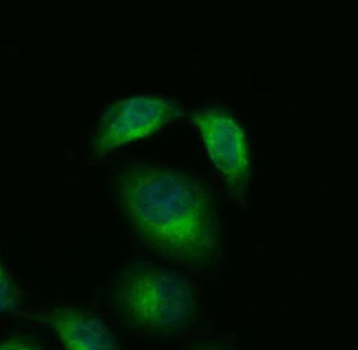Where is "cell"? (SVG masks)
<instances>
[{
	"mask_svg": "<svg viewBox=\"0 0 358 350\" xmlns=\"http://www.w3.org/2000/svg\"><path fill=\"white\" fill-rule=\"evenodd\" d=\"M115 198L132 234L157 258L198 271L219 267L222 223L202 181L171 169L131 164L116 176Z\"/></svg>",
	"mask_w": 358,
	"mask_h": 350,
	"instance_id": "cell-1",
	"label": "cell"
},
{
	"mask_svg": "<svg viewBox=\"0 0 358 350\" xmlns=\"http://www.w3.org/2000/svg\"><path fill=\"white\" fill-rule=\"evenodd\" d=\"M108 304L124 326L157 339L187 332L199 313L198 292L190 277L145 262L120 270L108 288Z\"/></svg>",
	"mask_w": 358,
	"mask_h": 350,
	"instance_id": "cell-2",
	"label": "cell"
},
{
	"mask_svg": "<svg viewBox=\"0 0 358 350\" xmlns=\"http://www.w3.org/2000/svg\"><path fill=\"white\" fill-rule=\"evenodd\" d=\"M191 119L222 176L227 194L236 203L246 204L252 172L243 128L232 115L217 108L193 111Z\"/></svg>",
	"mask_w": 358,
	"mask_h": 350,
	"instance_id": "cell-3",
	"label": "cell"
},
{
	"mask_svg": "<svg viewBox=\"0 0 358 350\" xmlns=\"http://www.w3.org/2000/svg\"><path fill=\"white\" fill-rule=\"evenodd\" d=\"M182 108L158 96H134L111 104L104 112L94 140L95 154L106 155L120 146L148 138L180 118Z\"/></svg>",
	"mask_w": 358,
	"mask_h": 350,
	"instance_id": "cell-4",
	"label": "cell"
},
{
	"mask_svg": "<svg viewBox=\"0 0 358 350\" xmlns=\"http://www.w3.org/2000/svg\"><path fill=\"white\" fill-rule=\"evenodd\" d=\"M31 318L50 328L64 350H120L102 318L85 309L54 305L34 312Z\"/></svg>",
	"mask_w": 358,
	"mask_h": 350,
	"instance_id": "cell-5",
	"label": "cell"
},
{
	"mask_svg": "<svg viewBox=\"0 0 358 350\" xmlns=\"http://www.w3.org/2000/svg\"><path fill=\"white\" fill-rule=\"evenodd\" d=\"M21 293L6 265L0 260V315L19 308Z\"/></svg>",
	"mask_w": 358,
	"mask_h": 350,
	"instance_id": "cell-6",
	"label": "cell"
},
{
	"mask_svg": "<svg viewBox=\"0 0 358 350\" xmlns=\"http://www.w3.org/2000/svg\"><path fill=\"white\" fill-rule=\"evenodd\" d=\"M0 350H40L34 341L26 337L15 336L0 342Z\"/></svg>",
	"mask_w": 358,
	"mask_h": 350,
	"instance_id": "cell-7",
	"label": "cell"
},
{
	"mask_svg": "<svg viewBox=\"0 0 358 350\" xmlns=\"http://www.w3.org/2000/svg\"><path fill=\"white\" fill-rule=\"evenodd\" d=\"M192 350H223L217 346L210 343L201 344L196 346Z\"/></svg>",
	"mask_w": 358,
	"mask_h": 350,
	"instance_id": "cell-8",
	"label": "cell"
}]
</instances>
